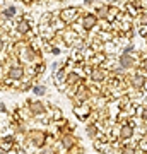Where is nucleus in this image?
I'll return each mask as SVG.
<instances>
[{
  "label": "nucleus",
  "mask_w": 147,
  "mask_h": 154,
  "mask_svg": "<svg viewBox=\"0 0 147 154\" xmlns=\"http://www.w3.org/2000/svg\"><path fill=\"white\" fill-rule=\"evenodd\" d=\"M94 24H96V17L94 16H86L84 17V28L86 29H91Z\"/></svg>",
  "instance_id": "obj_1"
},
{
  "label": "nucleus",
  "mask_w": 147,
  "mask_h": 154,
  "mask_svg": "<svg viewBox=\"0 0 147 154\" xmlns=\"http://www.w3.org/2000/svg\"><path fill=\"white\" fill-rule=\"evenodd\" d=\"M9 76L12 77V79H19V77L22 76V67H12L10 72H9Z\"/></svg>",
  "instance_id": "obj_2"
},
{
  "label": "nucleus",
  "mask_w": 147,
  "mask_h": 154,
  "mask_svg": "<svg viewBox=\"0 0 147 154\" xmlns=\"http://www.w3.org/2000/svg\"><path fill=\"white\" fill-rule=\"evenodd\" d=\"M74 16H75V10L74 9H67V10L62 12V19H65V21H70Z\"/></svg>",
  "instance_id": "obj_3"
},
{
  "label": "nucleus",
  "mask_w": 147,
  "mask_h": 154,
  "mask_svg": "<svg viewBox=\"0 0 147 154\" xmlns=\"http://www.w3.org/2000/svg\"><path fill=\"white\" fill-rule=\"evenodd\" d=\"M43 110H45V106H43L41 103H33V104H31V111H34L36 115H39Z\"/></svg>",
  "instance_id": "obj_4"
},
{
  "label": "nucleus",
  "mask_w": 147,
  "mask_h": 154,
  "mask_svg": "<svg viewBox=\"0 0 147 154\" xmlns=\"http://www.w3.org/2000/svg\"><path fill=\"white\" fill-rule=\"evenodd\" d=\"M17 29L21 31V33H27V31H29V22H27V21H21L19 26H17Z\"/></svg>",
  "instance_id": "obj_5"
},
{
  "label": "nucleus",
  "mask_w": 147,
  "mask_h": 154,
  "mask_svg": "<svg viewBox=\"0 0 147 154\" xmlns=\"http://www.w3.org/2000/svg\"><path fill=\"white\" fill-rule=\"evenodd\" d=\"M132 63H133V58L132 57H128V55H123V57H122V65H123V67H130Z\"/></svg>",
  "instance_id": "obj_6"
},
{
  "label": "nucleus",
  "mask_w": 147,
  "mask_h": 154,
  "mask_svg": "<svg viewBox=\"0 0 147 154\" xmlns=\"http://www.w3.org/2000/svg\"><path fill=\"white\" fill-rule=\"evenodd\" d=\"M34 93H36L38 96L45 94V87H43V86H36V87H34Z\"/></svg>",
  "instance_id": "obj_7"
},
{
  "label": "nucleus",
  "mask_w": 147,
  "mask_h": 154,
  "mask_svg": "<svg viewBox=\"0 0 147 154\" xmlns=\"http://www.w3.org/2000/svg\"><path fill=\"white\" fill-rule=\"evenodd\" d=\"M132 135V129L130 127H123V137H130Z\"/></svg>",
  "instance_id": "obj_8"
},
{
  "label": "nucleus",
  "mask_w": 147,
  "mask_h": 154,
  "mask_svg": "<svg viewBox=\"0 0 147 154\" xmlns=\"http://www.w3.org/2000/svg\"><path fill=\"white\" fill-rule=\"evenodd\" d=\"M14 14H16V9H14V7H10V9L5 10V16H7V17H10V16H14Z\"/></svg>",
  "instance_id": "obj_9"
},
{
  "label": "nucleus",
  "mask_w": 147,
  "mask_h": 154,
  "mask_svg": "<svg viewBox=\"0 0 147 154\" xmlns=\"http://www.w3.org/2000/svg\"><path fill=\"white\" fill-rule=\"evenodd\" d=\"M133 84H135V86H140V84H144V79H142V77H135V79H133Z\"/></svg>",
  "instance_id": "obj_10"
},
{
  "label": "nucleus",
  "mask_w": 147,
  "mask_h": 154,
  "mask_svg": "<svg viewBox=\"0 0 147 154\" xmlns=\"http://www.w3.org/2000/svg\"><path fill=\"white\" fill-rule=\"evenodd\" d=\"M92 77H94L96 80H101V79L104 77V74H103V72H94V74H92Z\"/></svg>",
  "instance_id": "obj_11"
},
{
  "label": "nucleus",
  "mask_w": 147,
  "mask_h": 154,
  "mask_svg": "<svg viewBox=\"0 0 147 154\" xmlns=\"http://www.w3.org/2000/svg\"><path fill=\"white\" fill-rule=\"evenodd\" d=\"M125 154H133V153H132V149H125Z\"/></svg>",
  "instance_id": "obj_12"
},
{
  "label": "nucleus",
  "mask_w": 147,
  "mask_h": 154,
  "mask_svg": "<svg viewBox=\"0 0 147 154\" xmlns=\"http://www.w3.org/2000/svg\"><path fill=\"white\" fill-rule=\"evenodd\" d=\"M2 46H3V41H2V39H0V50H2Z\"/></svg>",
  "instance_id": "obj_13"
},
{
  "label": "nucleus",
  "mask_w": 147,
  "mask_h": 154,
  "mask_svg": "<svg viewBox=\"0 0 147 154\" xmlns=\"http://www.w3.org/2000/svg\"><path fill=\"white\" fill-rule=\"evenodd\" d=\"M0 110H5V108H3V104H0Z\"/></svg>",
  "instance_id": "obj_14"
}]
</instances>
